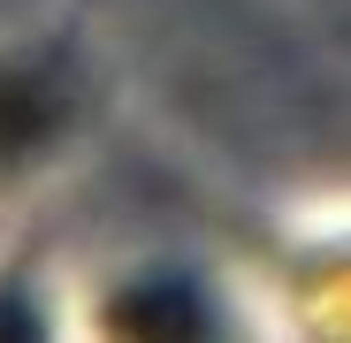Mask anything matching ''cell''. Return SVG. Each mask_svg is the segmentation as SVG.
<instances>
[{
  "mask_svg": "<svg viewBox=\"0 0 351 343\" xmlns=\"http://www.w3.org/2000/svg\"><path fill=\"white\" fill-rule=\"evenodd\" d=\"M46 130H53V99H46V84H31L23 69H0V168L23 160Z\"/></svg>",
  "mask_w": 351,
  "mask_h": 343,
  "instance_id": "6da1fadb",
  "label": "cell"
},
{
  "mask_svg": "<svg viewBox=\"0 0 351 343\" xmlns=\"http://www.w3.org/2000/svg\"><path fill=\"white\" fill-rule=\"evenodd\" d=\"M206 313L191 305L184 282H138V290L114 305V328H130V335H191Z\"/></svg>",
  "mask_w": 351,
  "mask_h": 343,
  "instance_id": "7a4b0ae2",
  "label": "cell"
}]
</instances>
